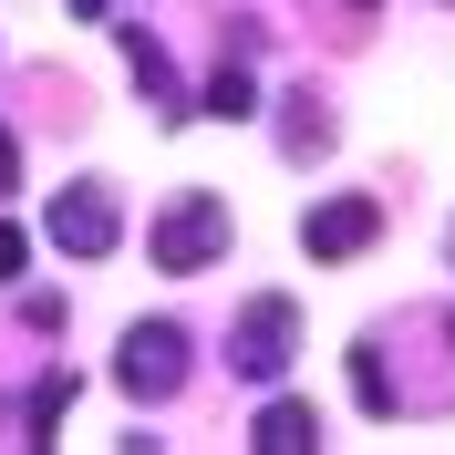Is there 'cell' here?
I'll return each mask as SVG.
<instances>
[{
  "label": "cell",
  "mask_w": 455,
  "mask_h": 455,
  "mask_svg": "<svg viewBox=\"0 0 455 455\" xmlns=\"http://www.w3.org/2000/svg\"><path fill=\"white\" fill-rule=\"evenodd\" d=\"M372 238H383V207H372V197H321L311 218H300V249H311L321 269H341V259H363Z\"/></svg>",
  "instance_id": "5b68a950"
},
{
  "label": "cell",
  "mask_w": 455,
  "mask_h": 455,
  "mask_svg": "<svg viewBox=\"0 0 455 455\" xmlns=\"http://www.w3.org/2000/svg\"><path fill=\"white\" fill-rule=\"evenodd\" d=\"M280 156H290V166H311V156H331V114H321L311 93H280Z\"/></svg>",
  "instance_id": "ba28073f"
},
{
  "label": "cell",
  "mask_w": 455,
  "mask_h": 455,
  "mask_svg": "<svg viewBox=\"0 0 455 455\" xmlns=\"http://www.w3.org/2000/svg\"><path fill=\"white\" fill-rule=\"evenodd\" d=\"M114 383H124L135 403H166L176 383H187V331H176V321H135L124 352H114Z\"/></svg>",
  "instance_id": "277c9868"
},
{
  "label": "cell",
  "mask_w": 455,
  "mask_h": 455,
  "mask_svg": "<svg viewBox=\"0 0 455 455\" xmlns=\"http://www.w3.org/2000/svg\"><path fill=\"white\" fill-rule=\"evenodd\" d=\"M352 403H363V414H394V372H383V352H352Z\"/></svg>",
  "instance_id": "8fae6325"
},
{
  "label": "cell",
  "mask_w": 455,
  "mask_h": 455,
  "mask_svg": "<svg viewBox=\"0 0 455 455\" xmlns=\"http://www.w3.org/2000/svg\"><path fill=\"white\" fill-rule=\"evenodd\" d=\"M341 11H363V21H372V11H383V0H341Z\"/></svg>",
  "instance_id": "9a60e30c"
},
{
  "label": "cell",
  "mask_w": 455,
  "mask_h": 455,
  "mask_svg": "<svg viewBox=\"0 0 455 455\" xmlns=\"http://www.w3.org/2000/svg\"><path fill=\"white\" fill-rule=\"evenodd\" d=\"M21 259H31V238H21V228H0V280H21Z\"/></svg>",
  "instance_id": "7c38bea8"
},
{
  "label": "cell",
  "mask_w": 455,
  "mask_h": 455,
  "mask_svg": "<svg viewBox=\"0 0 455 455\" xmlns=\"http://www.w3.org/2000/svg\"><path fill=\"white\" fill-rule=\"evenodd\" d=\"M42 228H52V249H62V259H114L124 207H114L104 176H84V187H62V197H52V218H42Z\"/></svg>",
  "instance_id": "3957f363"
},
{
  "label": "cell",
  "mask_w": 455,
  "mask_h": 455,
  "mask_svg": "<svg viewBox=\"0 0 455 455\" xmlns=\"http://www.w3.org/2000/svg\"><path fill=\"white\" fill-rule=\"evenodd\" d=\"M11 187H21V156H11V135H0V197H11Z\"/></svg>",
  "instance_id": "4fadbf2b"
},
{
  "label": "cell",
  "mask_w": 455,
  "mask_h": 455,
  "mask_svg": "<svg viewBox=\"0 0 455 455\" xmlns=\"http://www.w3.org/2000/svg\"><path fill=\"white\" fill-rule=\"evenodd\" d=\"M197 114H218V124H249V114H259L249 62H218V73H207V93H197Z\"/></svg>",
  "instance_id": "9c48e42d"
},
{
  "label": "cell",
  "mask_w": 455,
  "mask_h": 455,
  "mask_svg": "<svg viewBox=\"0 0 455 455\" xmlns=\"http://www.w3.org/2000/svg\"><path fill=\"white\" fill-rule=\"evenodd\" d=\"M124 62H135L145 104L166 114V124H176V114H197V104H187V93H176V62H166V42H156V31H145V21H124Z\"/></svg>",
  "instance_id": "8992f818"
},
{
  "label": "cell",
  "mask_w": 455,
  "mask_h": 455,
  "mask_svg": "<svg viewBox=\"0 0 455 455\" xmlns=\"http://www.w3.org/2000/svg\"><path fill=\"white\" fill-rule=\"evenodd\" d=\"M104 11H114V0H73V21H104Z\"/></svg>",
  "instance_id": "5bb4252c"
},
{
  "label": "cell",
  "mask_w": 455,
  "mask_h": 455,
  "mask_svg": "<svg viewBox=\"0 0 455 455\" xmlns=\"http://www.w3.org/2000/svg\"><path fill=\"white\" fill-rule=\"evenodd\" d=\"M73 394H84L73 372H42V383H31V403H21V414H31V445H52V425L73 414Z\"/></svg>",
  "instance_id": "30bf717a"
},
{
  "label": "cell",
  "mask_w": 455,
  "mask_h": 455,
  "mask_svg": "<svg viewBox=\"0 0 455 455\" xmlns=\"http://www.w3.org/2000/svg\"><path fill=\"white\" fill-rule=\"evenodd\" d=\"M249 445H259V455H311V445H321V414L280 394V403H269V414L249 425Z\"/></svg>",
  "instance_id": "52a82bcc"
},
{
  "label": "cell",
  "mask_w": 455,
  "mask_h": 455,
  "mask_svg": "<svg viewBox=\"0 0 455 455\" xmlns=\"http://www.w3.org/2000/svg\"><path fill=\"white\" fill-rule=\"evenodd\" d=\"M145 249H156V269H218L228 259V197L218 187H187V197H166V218L145 228Z\"/></svg>",
  "instance_id": "6da1fadb"
},
{
  "label": "cell",
  "mask_w": 455,
  "mask_h": 455,
  "mask_svg": "<svg viewBox=\"0 0 455 455\" xmlns=\"http://www.w3.org/2000/svg\"><path fill=\"white\" fill-rule=\"evenodd\" d=\"M290 352H300V311H290L280 290H259L249 311H238V331H228V372L238 383H280Z\"/></svg>",
  "instance_id": "7a4b0ae2"
}]
</instances>
